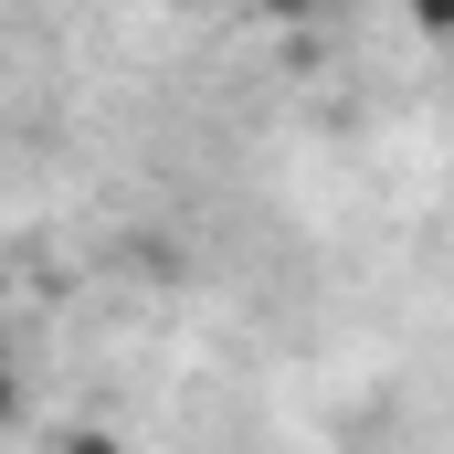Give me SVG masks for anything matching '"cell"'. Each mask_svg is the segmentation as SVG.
<instances>
[{"mask_svg":"<svg viewBox=\"0 0 454 454\" xmlns=\"http://www.w3.org/2000/svg\"><path fill=\"white\" fill-rule=\"evenodd\" d=\"M412 32H423V43H444V32H454V0H412Z\"/></svg>","mask_w":454,"mask_h":454,"instance_id":"cell-3","label":"cell"},{"mask_svg":"<svg viewBox=\"0 0 454 454\" xmlns=\"http://www.w3.org/2000/svg\"><path fill=\"white\" fill-rule=\"evenodd\" d=\"M53 454H127V444H116L106 423H74V434H53Z\"/></svg>","mask_w":454,"mask_h":454,"instance_id":"cell-2","label":"cell"},{"mask_svg":"<svg viewBox=\"0 0 454 454\" xmlns=\"http://www.w3.org/2000/svg\"><path fill=\"white\" fill-rule=\"evenodd\" d=\"M0 423H21V380H11V359H0Z\"/></svg>","mask_w":454,"mask_h":454,"instance_id":"cell-4","label":"cell"},{"mask_svg":"<svg viewBox=\"0 0 454 454\" xmlns=\"http://www.w3.org/2000/svg\"><path fill=\"white\" fill-rule=\"evenodd\" d=\"M254 11H264V21H275V32H317V21H328V11H339V0H254Z\"/></svg>","mask_w":454,"mask_h":454,"instance_id":"cell-1","label":"cell"}]
</instances>
